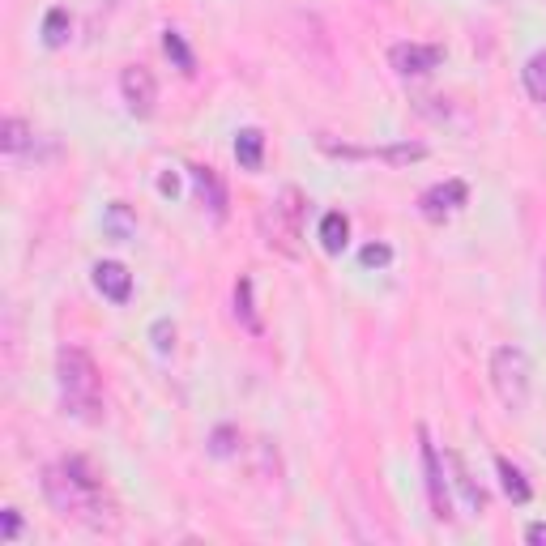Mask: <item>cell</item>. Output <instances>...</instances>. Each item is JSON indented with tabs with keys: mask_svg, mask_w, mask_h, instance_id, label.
I'll return each mask as SVG.
<instances>
[{
	"mask_svg": "<svg viewBox=\"0 0 546 546\" xmlns=\"http://www.w3.org/2000/svg\"><path fill=\"white\" fill-rule=\"evenodd\" d=\"M18 529H22V517L13 508H5V542H13L18 538Z\"/></svg>",
	"mask_w": 546,
	"mask_h": 546,
	"instance_id": "obj_24",
	"label": "cell"
},
{
	"mask_svg": "<svg viewBox=\"0 0 546 546\" xmlns=\"http://www.w3.org/2000/svg\"><path fill=\"white\" fill-rule=\"evenodd\" d=\"M43 39H47V47H64V43H69V13H64V9H47Z\"/></svg>",
	"mask_w": 546,
	"mask_h": 546,
	"instance_id": "obj_15",
	"label": "cell"
},
{
	"mask_svg": "<svg viewBox=\"0 0 546 546\" xmlns=\"http://www.w3.org/2000/svg\"><path fill=\"white\" fill-rule=\"evenodd\" d=\"M192 184H197L201 201L214 210V218L227 214V188H222V180H218V171H214V167H192Z\"/></svg>",
	"mask_w": 546,
	"mask_h": 546,
	"instance_id": "obj_10",
	"label": "cell"
},
{
	"mask_svg": "<svg viewBox=\"0 0 546 546\" xmlns=\"http://www.w3.org/2000/svg\"><path fill=\"white\" fill-rule=\"evenodd\" d=\"M423 465H427V495H431V508H436V517H440V521H448V517H453V504H448V487H444L440 453H436V444L427 440V431H423Z\"/></svg>",
	"mask_w": 546,
	"mask_h": 546,
	"instance_id": "obj_7",
	"label": "cell"
},
{
	"mask_svg": "<svg viewBox=\"0 0 546 546\" xmlns=\"http://www.w3.org/2000/svg\"><path fill=\"white\" fill-rule=\"evenodd\" d=\"M43 495L64 517H86V512L99 508L103 487H99V478L86 470V461L73 457V461H60V465H47L43 470Z\"/></svg>",
	"mask_w": 546,
	"mask_h": 546,
	"instance_id": "obj_2",
	"label": "cell"
},
{
	"mask_svg": "<svg viewBox=\"0 0 546 546\" xmlns=\"http://www.w3.org/2000/svg\"><path fill=\"white\" fill-rule=\"evenodd\" d=\"M103 227H107L111 235H116V239H128V231H133V218H128V210H124V205H111Z\"/></svg>",
	"mask_w": 546,
	"mask_h": 546,
	"instance_id": "obj_20",
	"label": "cell"
},
{
	"mask_svg": "<svg viewBox=\"0 0 546 546\" xmlns=\"http://www.w3.org/2000/svg\"><path fill=\"white\" fill-rule=\"evenodd\" d=\"M440 60H444V47H436V43H397L389 52V64L401 77H423L436 69Z\"/></svg>",
	"mask_w": 546,
	"mask_h": 546,
	"instance_id": "obj_6",
	"label": "cell"
},
{
	"mask_svg": "<svg viewBox=\"0 0 546 546\" xmlns=\"http://www.w3.org/2000/svg\"><path fill=\"white\" fill-rule=\"evenodd\" d=\"M542 303H546V261H542Z\"/></svg>",
	"mask_w": 546,
	"mask_h": 546,
	"instance_id": "obj_27",
	"label": "cell"
},
{
	"mask_svg": "<svg viewBox=\"0 0 546 546\" xmlns=\"http://www.w3.org/2000/svg\"><path fill=\"white\" fill-rule=\"evenodd\" d=\"M94 286H99V295L111 299V303H128L133 295V273L116 261H99L94 265Z\"/></svg>",
	"mask_w": 546,
	"mask_h": 546,
	"instance_id": "obj_9",
	"label": "cell"
},
{
	"mask_svg": "<svg viewBox=\"0 0 546 546\" xmlns=\"http://www.w3.org/2000/svg\"><path fill=\"white\" fill-rule=\"evenodd\" d=\"M299 222H303V192H299V188H282V197L269 201V210H265V218H261L265 244H269V248H282L286 256H295Z\"/></svg>",
	"mask_w": 546,
	"mask_h": 546,
	"instance_id": "obj_4",
	"label": "cell"
},
{
	"mask_svg": "<svg viewBox=\"0 0 546 546\" xmlns=\"http://www.w3.org/2000/svg\"><path fill=\"white\" fill-rule=\"evenodd\" d=\"M393 261V248L389 244H367L363 248V265H389Z\"/></svg>",
	"mask_w": 546,
	"mask_h": 546,
	"instance_id": "obj_23",
	"label": "cell"
},
{
	"mask_svg": "<svg viewBox=\"0 0 546 546\" xmlns=\"http://www.w3.org/2000/svg\"><path fill=\"white\" fill-rule=\"evenodd\" d=\"M235 316L244 320L252 333H261V320H256V308H252V278H239V286H235Z\"/></svg>",
	"mask_w": 546,
	"mask_h": 546,
	"instance_id": "obj_14",
	"label": "cell"
},
{
	"mask_svg": "<svg viewBox=\"0 0 546 546\" xmlns=\"http://www.w3.org/2000/svg\"><path fill=\"white\" fill-rule=\"evenodd\" d=\"M158 188H163L167 197H175V192H180V184H175V175H163V180H158Z\"/></svg>",
	"mask_w": 546,
	"mask_h": 546,
	"instance_id": "obj_26",
	"label": "cell"
},
{
	"mask_svg": "<svg viewBox=\"0 0 546 546\" xmlns=\"http://www.w3.org/2000/svg\"><path fill=\"white\" fill-rule=\"evenodd\" d=\"M346 239H350V218L342 210H333V214L320 218V248H325V252H342Z\"/></svg>",
	"mask_w": 546,
	"mask_h": 546,
	"instance_id": "obj_11",
	"label": "cell"
},
{
	"mask_svg": "<svg viewBox=\"0 0 546 546\" xmlns=\"http://www.w3.org/2000/svg\"><path fill=\"white\" fill-rule=\"evenodd\" d=\"M525 90L534 94L538 103H546V52L529 56V64H525Z\"/></svg>",
	"mask_w": 546,
	"mask_h": 546,
	"instance_id": "obj_16",
	"label": "cell"
},
{
	"mask_svg": "<svg viewBox=\"0 0 546 546\" xmlns=\"http://www.w3.org/2000/svg\"><path fill=\"white\" fill-rule=\"evenodd\" d=\"M235 158H239V167H244V171H256V167H261V158H265V137H261V128H244V133L235 137Z\"/></svg>",
	"mask_w": 546,
	"mask_h": 546,
	"instance_id": "obj_12",
	"label": "cell"
},
{
	"mask_svg": "<svg viewBox=\"0 0 546 546\" xmlns=\"http://www.w3.org/2000/svg\"><path fill=\"white\" fill-rule=\"evenodd\" d=\"M376 158H384V163H414V158H427V146H389L376 150Z\"/></svg>",
	"mask_w": 546,
	"mask_h": 546,
	"instance_id": "obj_19",
	"label": "cell"
},
{
	"mask_svg": "<svg viewBox=\"0 0 546 546\" xmlns=\"http://www.w3.org/2000/svg\"><path fill=\"white\" fill-rule=\"evenodd\" d=\"M529 359L521 346H500L491 355V389L500 393V401L508 410H525L529 401Z\"/></svg>",
	"mask_w": 546,
	"mask_h": 546,
	"instance_id": "obj_3",
	"label": "cell"
},
{
	"mask_svg": "<svg viewBox=\"0 0 546 546\" xmlns=\"http://www.w3.org/2000/svg\"><path fill=\"white\" fill-rule=\"evenodd\" d=\"M163 47H167V56H171L175 64H180L184 73L197 69V60H192V52H188V43H184L180 30H167V35H163Z\"/></svg>",
	"mask_w": 546,
	"mask_h": 546,
	"instance_id": "obj_18",
	"label": "cell"
},
{
	"mask_svg": "<svg viewBox=\"0 0 546 546\" xmlns=\"http://www.w3.org/2000/svg\"><path fill=\"white\" fill-rule=\"evenodd\" d=\"M26 141H30V128L18 116H9L5 128H0V146H5V154H22Z\"/></svg>",
	"mask_w": 546,
	"mask_h": 546,
	"instance_id": "obj_17",
	"label": "cell"
},
{
	"mask_svg": "<svg viewBox=\"0 0 546 546\" xmlns=\"http://www.w3.org/2000/svg\"><path fill=\"white\" fill-rule=\"evenodd\" d=\"M150 337H154V346H158V350H163V355H167V350L175 346V325H171V320H154Z\"/></svg>",
	"mask_w": 546,
	"mask_h": 546,
	"instance_id": "obj_21",
	"label": "cell"
},
{
	"mask_svg": "<svg viewBox=\"0 0 546 546\" xmlns=\"http://www.w3.org/2000/svg\"><path fill=\"white\" fill-rule=\"evenodd\" d=\"M525 538H529V542H546V525H542V521H538V525H529V529H525Z\"/></svg>",
	"mask_w": 546,
	"mask_h": 546,
	"instance_id": "obj_25",
	"label": "cell"
},
{
	"mask_svg": "<svg viewBox=\"0 0 546 546\" xmlns=\"http://www.w3.org/2000/svg\"><path fill=\"white\" fill-rule=\"evenodd\" d=\"M56 380H60V401L77 419H99L103 410V389H99V367L82 346H64L56 355Z\"/></svg>",
	"mask_w": 546,
	"mask_h": 546,
	"instance_id": "obj_1",
	"label": "cell"
},
{
	"mask_svg": "<svg viewBox=\"0 0 546 546\" xmlns=\"http://www.w3.org/2000/svg\"><path fill=\"white\" fill-rule=\"evenodd\" d=\"M495 470H500V478H504V491H508V500H517V504H525L529 500V483H525V474L512 465L508 457H500L495 461Z\"/></svg>",
	"mask_w": 546,
	"mask_h": 546,
	"instance_id": "obj_13",
	"label": "cell"
},
{
	"mask_svg": "<svg viewBox=\"0 0 546 546\" xmlns=\"http://www.w3.org/2000/svg\"><path fill=\"white\" fill-rule=\"evenodd\" d=\"M465 197H470L465 180H444V184H436V188H427L419 205H423L427 218H444V214H453L457 205H465Z\"/></svg>",
	"mask_w": 546,
	"mask_h": 546,
	"instance_id": "obj_8",
	"label": "cell"
},
{
	"mask_svg": "<svg viewBox=\"0 0 546 546\" xmlns=\"http://www.w3.org/2000/svg\"><path fill=\"white\" fill-rule=\"evenodd\" d=\"M231 440H235V431H231V427H218V431H214L210 453H214V457H231V453H235V444H231Z\"/></svg>",
	"mask_w": 546,
	"mask_h": 546,
	"instance_id": "obj_22",
	"label": "cell"
},
{
	"mask_svg": "<svg viewBox=\"0 0 546 546\" xmlns=\"http://www.w3.org/2000/svg\"><path fill=\"white\" fill-rule=\"evenodd\" d=\"M120 90H124V103L133 116H150L154 103H158V82L146 64H128L124 77H120Z\"/></svg>",
	"mask_w": 546,
	"mask_h": 546,
	"instance_id": "obj_5",
	"label": "cell"
}]
</instances>
